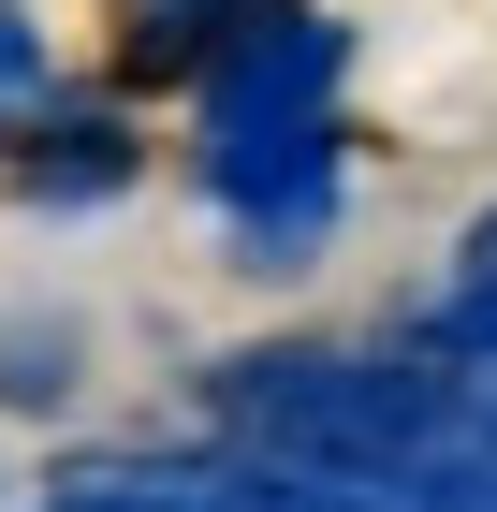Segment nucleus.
Returning <instances> with one entry per match:
<instances>
[{
  "label": "nucleus",
  "mask_w": 497,
  "mask_h": 512,
  "mask_svg": "<svg viewBox=\"0 0 497 512\" xmlns=\"http://www.w3.org/2000/svg\"><path fill=\"white\" fill-rule=\"evenodd\" d=\"M59 103V59H44V30H30V0H0V147Z\"/></svg>",
  "instance_id": "nucleus-5"
},
{
  "label": "nucleus",
  "mask_w": 497,
  "mask_h": 512,
  "mask_svg": "<svg viewBox=\"0 0 497 512\" xmlns=\"http://www.w3.org/2000/svg\"><path fill=\"white\" fill-rule=\"evenodd\" d=\"M278 0H117V74L132 88H205L234 30H264Z\"/></svg>",
  "instance_id": "nucleus-3"
},
{
  "label": "nucleus",
  "mask_w": 497,
  "mask_h": 512,
  "mask_svg": "<svg viewBox=\"0 0 497 512\" xmlns=\"http://www.w3.org/2000/svg\"><path fill=\"white\" fill-rule=\"evenodd\" d=\"M337 88H351V30L307 15V0H278L264 30L220 44V74L191 103H205V132H307V118H337Z\"/></svg>",
  "instance_id": "nucleus-1"
},
{
  "label": "nucleus",
  "mask_w": 497,
  "mask_h": 512,
  "mask_svg": "<svg viewBox=\"0 0 497 512\" xmlns=\"http://www.w3.org/2000/svg\"><path fill=\"white\" fill-rule=\"evenodd\" d=\"M0 176H15V205L74 220V205H117L132 176H147V132H132V118H103V103H44V118L0 147Z\"/></svg>",
  "instance_id": "nucleus-2"
},
{
  "label": "nucleus",
  "mask_w": 497,
  "mask_h": 512,
  "mask_svg": "<svg viewBox=\"0 0 497 512\" xmlns=\"http://www.w3.org/2000/svg\"><path fill=\"white\" fill-rule=\"evenodd\" d=\"M74 395V322H0V410H59Z\"/></svg>",
  "instance_id": "nucleus-4"
}]
</instances>
